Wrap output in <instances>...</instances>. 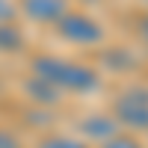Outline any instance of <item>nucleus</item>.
Listing matches in <instances>:
<instances>
[{
	"label": "nucleus",
	"mask_w": 148,
	"mask_h": 148,
	"mask_svg": "<svg viewBox=\"0 0 148 148\" xmlns=\"http://www.w3.org/2000/svg\"><path fill=\"white\" fill-rule=\"evenodd\" d=\"M33 71L36 77H42L59 92H77V95H89L98 89V74L89 65H80V62H71V59L62 56H36L33 59Z\"/></svg>",
	"instance_id": "obj_1"
},
{
	"label": "nucleus",
	"mask_w": 148,
	"mask_h": 148,
	"mask_svg": "<svg viewBox=\"0 0 148 148\" xmlns=\"http://www.w3.org/2000/svg\"><path fill=\"white\" fill-rule=\"evenodd\" d=\"M56 27H59V36L71 45H98V42H104V27L95 18L83 15V12H65L56 21Z\"/></svg>",
	"instance_id": "obj_2"
},
{
	"label": "nucleus",
	"mask_w": 148,
	"mask_h": 148,
	"mask_svg": "<svg viewBox=\"0 0 148 148\" xmlns=\"http://www.w3.org/2000/svg\"><path fill=\"white\" fill-rule=\"evenodd\" d=\"M116 121L133 130H148V89H127L116 98Z\"/></svg>",
	"instance_id": "obj_3"
},
{
	"label": "nucleus",
	"mask_w": 148,
	"mask_h": 148,
	"mask_svg": "<svg viewBox=\"0 0 148 148\" xmlns=\"http://www.w3.org/2000/svg\"><path fill=\"white\" fill-rule=\"evenodd\" d=\"M21 9L36 24H56L68 12V3L65 0H21Z\"/></svg>",
	"instance_id": "obj_4"
},
{
	"label": "nucleus",
	"mask_w": 148,
	"mask_h": 148,
	"mask_svg": "<svg viewBox=\"0 0 148 148\" xmlns=\"http://www.w3.org/2000/svg\"><path fill=\"white\" fill-rule=\"evenodd\" d=\"M80 133L86 139H95V142H107L119 133V121L113 116H104V113H92L80 121Z\"/></svg>",
	"instance_id": "obj_5"
},
{
	"label": "nucleus",
	"mask_w": 148,
	"mask_h": 148,
	"mask_svg": "<svg viewBox=\"0 0 148 148\" xmlns=\"http://www.w3.org/2000/svg\"><path fill=\"white\" fill-rule=\"evenodd\" d=\"M24 92H27L33 101H39V104H56V101H59V89H53L47 80L36 77V74L24 83Z\"/></svg>",
	"instance_id": "obj_6"
},
{
	"label": "nucleus",
	"mask_w": 148,
	"mask_h": 148,
	"mask_svg": "<svg viewBox=\"0 0 148 148\" xmlns=\"http://www.w3.org/2000/svg\"><path fill=\"white\" fill-rule=\"evenodd\" d=\"M24 47V33L15 24H0V51L3 53H15Z\"/></svg>",
	"instance_id": "obj_7"
},
{
	"label": "nucleus",
	"mask_w": 148,
	"mask_h": 148,
	"mask_svg": "<svg viewBox=\"0 0 148 148\" xmlns=\"http://www.w3.org/2000/svg\"><path fill=\"white\" fill-rule=\"evenodd\" d=\"M39 148H89V142L71 139V136H47L39 142Z\"/></svg>",
	"instance_id": "obj_8"
},
{
	"label": "nucleus",
	"mask_w": 148,
	"mask_h": 148,
	"mask_svg": "<svg viewBox=\"0 0 148 148\" xmlns=\"http://www.w3.org/2000/svg\"><path fill=\"white\" fill-rule=\"evenodd\" d=\"M101 148H142V145H139V139H133V136H127V133H116L113 139H107V142H101Z\"/></svg>",
	"instance_id": "obj_9"
},
{
	"label": "nucleus",
	"mask_w": 148,
	"mask_h": 148,
	"mask_svg": "<svg viewBox=\"0 0 148 148\" xmlns=\"http://www.w3.org/2000/svg\"><path fill=\"white\" fill-rule=\"evenodd\" d=\"M18 15V6L12 0H0V24H12Z\"/></svg>",
	"instance_id": "obj_10"
},
{
	"label": "nucleus",
	"mask_w": 148,
	"mask_h": 148,
	"mask_svg": "<svg viewBox=\"0 0 148 148\" xmlns=\"http://www.w3.org/2000/svg\"><path fill=\"white\" fill-rule=\"evenodd\" d=\"M0 148H21V139L9 130H0Z\"/></svg>",
	"instance_id": "obj_11"
},
{
	"label": "nucleus",
	"mask_w": 148,
	"mask_h": 148,
	"mask_svg": "<svg viewBox=\"0 0 148 148\" xmlns=\"http://www.w3.org/2000/svg\"><path fill=\"white\" fill-rule=\"evenodd\" d=\"M139 36H142V42H148V15L139 21Z\"/></svg>",
	"instance_id": "obj_12"
}]
</instances>
